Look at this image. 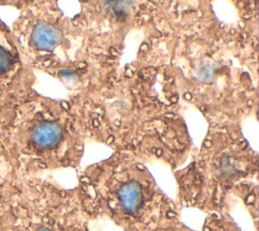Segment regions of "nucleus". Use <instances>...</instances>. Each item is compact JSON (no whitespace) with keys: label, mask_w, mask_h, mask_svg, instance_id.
Here are the masks:
<instances>
[{"label":"nucleus","mask_w":259,"mask_h":231,"mask_svg":"<svg viewBox=\"0 0 259 231\" xmlns=\"http://www.w3.org/2000/svg\"><path fill=\"white\" fill-rule=\"evenodd\" d=\"M28 76L11 28L0 18V109L25 96Z\"/></svg>","instance_id":"1"},{"label":"nucleus","mask_w":259,"mask_h":231,"mask_svg":"<svg viewBox=\"0 0 259 231\" xmlns=\"http://www.w3.org/2000/svg\"><path fill=\"white\" fill-rule=\"evenodd\" d=\"M118 199L125 213L136 214L142 204L143 194L140 184L137 181L123 183L118 190Z\"/></svg>","instance_id":"2"},{"label":"nucleus","mask_w":259,"mask_h":231,"mask_svg":"<svg viewBox=\"0 0 259 231\" xmlns=\"http://www.w3.org/2000/svg\"><path fill=\"white\" fill-rule=\"evenodd\" d=\"M15 169L10 162L5 150L0 144V197L3 194L4 189L10 184L14 179L13 174Z\"/></svg>","instance_id":"3"},{"label":"nucleus","mask_w":259,"mask_h":231,"mask_svg":"<svg viewBox=\"0 0 259 231\" xmlns=\"http://www.w3.org/2000/svg\"><path fill=\"white\" fill-rule=\"evenodd\" d=\"M106 11L115 18H121L128 7V0H104Z\"/></svg>","instance_id":"4"},{"label":"nucleus","mask_w":259,"mask_h":231,"mask_svg":"<svg viewBox=\"0 0 259 231\" xmlns=\"http://www.w3.org/2000/svg\"><path fill=\"white\" fill-rule=\"evenodd\" d=\"M59 74L61 76H72V75H75V71L69 70V69H65V70H61L59 72Z\"/></svg>","instance_id":"5"},{"label":"nucleus","mask_w":259,"mask_h":231,"mask_svg":"<svg viewBox=\"0 0 259 231\" xmlns=\"http://www.w3.org/2000/svg\"><path fill=\"white\" fill-rule=\"evenodd\" d=\"M109 54L110 56H113V57L118 56V52L114 48H109Z\"/></svg>","instance_id":"6"},{"label":"nucleus","mask_w":259,"mask_h":231,"mask_svg":"<svg viewBox=\"0 0 259 231\" xmlns=\"http://www.w3.org/2000/svg\"><path fill=\"white\" fill-rule=\"evenodd\" d=\"M148 49H149V45L146 44V43H144V44L141 46L140 51H141V52H146V51H148Z\"/></svg>","instance_id":"7"},{"label":"nucleus","mask_w":259,"mask_h":231,"mask_svg":"<svg viewBox=\"0 0 259 231\" xmlns=\"http://www.w3.org/2000/svg\"><path fill=\"white\" fill-rule=\"evenodd\" d=\"M184 97H185L186 99L190 100V99H191V94H190V93H185V94H184Z\"/></svg>","instance_id":"8"},{"label":"nucleus","mask_w":259,"mask_h":231,"mask_svg":"<svg viewBox=\"0 0 259 231\" xmlns=\"http://www.w3.org/2000/svg\"><path fill=\"white\" fill-rule=\"evenodd\" d=\"M62 106H63L64 108H66V109H69V105H68L67 102H62Z\"/></svg>","instance_id":"9"},{"label":"nucleus","mask_w":259,"mask_h":231,"mask_svg":"<svg viewBox=\"0 0 259 231\" xmlns=\"http://www.w3.org/2000/svg\"><path fill=\"white\" fill-rule=\"evenodd\" d=\"M78 67H79V68H85V67H86V64H85L84 62H82V63H80V64L78 65Z\"/></svg>","instance_id":"10"},{"label":"nucleus","mask_w":259,"mask_h":231,"mask_svg":"<svg viewBox=\"0 0 259 231\" xmlns=\"http://www.w3.org/2000/svg\"><path fill=\"white\" fill-rule=\"evenodd\" d=\"M126 75L127 76H132L133 75V72L131 70H126Z\"/></svg>","instance_id":"11"},{"label":"nucleus","mask_w":259,"mask_h":231,"mask_svg":"<svg viewBox=\"0 0 259 231\" xmlns=\"http://www.w3.org/2000/svg\"><path fill=\"white\" fill-rule=\"evenodd\" d=\"M204 145H205L206 147H208V146H210V145H211V142H209V141H205Z\"/></svg>","instance_id":"12"},{"label":"nucleus","mask_w":259,"mask_h":231,"mask_svg":"<svg viewBox=\"0 0 259 231\" xmlns=\"http://www.w3.org/2000/svg\"><path fill=\"white\" fill-rule=\"evenodd\" d=\"M82 1H83V2H86V1H87V0H82Z\"/></svg>","instance_id":"13"}]
</instances>
